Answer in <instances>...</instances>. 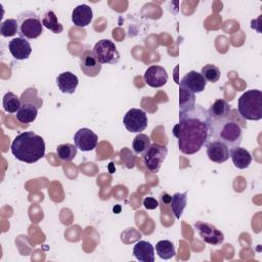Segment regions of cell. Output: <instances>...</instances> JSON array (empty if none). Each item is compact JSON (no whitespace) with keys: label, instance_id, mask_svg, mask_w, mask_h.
I'll return each mask as SVG.
<instances>
[{"label":"cell","instance_id":"6da1fadb","mask_svg":"<svg viewBox=\"0 0 262 262\" xmlns=\"http://www.w3.org/2000/svg\"><path fill=\"white\" fill-rule=\"evenodd\" d=\"M211 118L207 110L195 104L188 111L179 113V123L173 128V134L178 139V147L184 155H194L209 140Z\"/></svg>","mask_w":262,"mask_h":262},{"label":"cell","instance_id":"7a4b0ae2","mask_svg":"<svg viewBox=\"0 0 262 262\" xmlns=\"http://www.w3.org/2000/svg\"><path fill=\"white\" fill-rule=\"evenodd\" d=\"M244 128H247L245 120L238 115H233L231 110L226 118L211 119L208 141H220L228 148L238 146L243 140Z\"/></svg>","mask_w":262,"mask_h":262},{"label":"cell","instance_id":"3957f363","mask_svg":"<svg viewBox=\"0 0 262 262\" xmlns=\"http://www.w3.org/2000/svg\"><path fill=\"white\" fill-rule=\"evenodd\" d=\"M10 149L18 161L33 164L45 156V142L40 135L33 131H27L13 139Z\"/></svg>","mask_w":262,"mask_h":262},{"label":"cell","instance_id":"277c9868","mask_svg":"<svg viewBox=\"0 0 262 262\" xmlns=\"http://www.w3.org/2000/svg\"><path fill=\"white\" fill-rule=\"evenodd\" d=\"M238 115L244 120L258 121L262 119V92L251 89L242 94L237 104Z\"/></svg>","mask_w":262,"mask_h":262},{"label":"cell","instance_id":"5b68a950","mask_svg":"<svg viewBox=\"0 0 262 262\" xmlns=\"http://www.w3.org/2000/svg\"><path fill=\"white\" fill-rule=\"evenodd\" d=\"M18 35L25 39H36L43 32V25L40 16L33 11H25L17 15Z\"/></svg>","mask_w":262,"mask_h":262},{"label":"cell","instance_id":"8992f818","mask_svg":"<svg viewBox=\"0 0 262 262\" xmlns=\"http://www.w3.org/2000/svg\"><path fill=\"white\" fill-rule=\"evenodd\" d=\"M92 53L100 64H115L120 60V53L115 43L108 39H101L95 43Z\"/></svg>","mask_w":262,"mask_h":262},{"label":"cell","instance_id":"52a82bcc","mask_svg":"<svg viewBox=\"0 0 262 262\" xmlns=\"http://www.w3.org/2000/svg\"><path fill=\"white\" fill-rule=\"evenodd\" d=\"M168 155V148L165 145L159 143H152L143 154V162L147 168L152 173H157L163 162Z\"/></svg>","mask_w":262,"mask_h":262},{"label":"cell","instance_id":"ba28073f","mask_svg":"<svg viewBox=\"0 0 262 262\" xmlns=\"http://www.w3.org/2000/svg\"><path fill=\"white\" fill-rule=\"evenodd\" d=\"M123 124L129 132L140 133L147 127V116L140 108H131L125 114Z\"/></svg>","mask_w":262,"mask_h":262},{"label":"cell","instance_id":"9c48e42d","mask_svg":"<svg viewBox=\"0 0 262 262\" xmlns=\"http://www.w3.org/2000/svg\"><path fill=\"white\" fill-rule=\"evenodd\" d=\"M194 228L198 230L201 238L209 245L219 246L224 241V234L211 223L196 221L194 223Z\"/></svg>","mask_w":262,"mask_h":262},{"label":"cell","instance_id":"30bf717a","mask_svg":"<svg viewBox=\"0 0 262 262\" xmlns=\"http://www.w3.org/2000/svg\"><path fill=\"white\" fill-rule=\"evenodd\" d=\"M74 142L82 151H90L96 147L98 137L92 130L88 128H81L75 133Z\"/></svg>","mask_w":262,"mask_h":262},{"label":"cell","instance_id":"8fae6325","mask_svg":"<svg viewBox=\"0 0 262 262\" xmlns=\"http://www.w3.org/2000/svg\"><path fill=\"white\" fill-rule=\"evenodd\" d=\"M207 81L201 73L196 71L188 72L180 81V88H183L193 94L201 93L205 90Z\"/></svg>","mask_w":262,"mask_h":262},{"label":"cell","instance_id":"7c38bea8","mask_svg":"<svg viewBox=\"0 0 262 262\" xmlns=\"http://www.w3.org/2000/svg\"><path fill=\"white\" fill-rule=\"evenodd\" d=\"M143 79L148 86L152 88H160L167 83L168 74L163 67L155 64L147 68L143 75Z\"/></svg>","mask_w":262,"mask_h":262},{"label":"cell","instance_id":"4fadbf2b","mask_svg":"<svg viewBox=\"0 0 262 262\" xmlns=\"http://www.w3.org/2000/svg\"><path fill=\"white\" fill-rule=\"evenodd\" d=\"M80 68L87 77H96L101 71V64L96 60L91 50H84L80 55Z\"/></svg>","mask_w":262,"mask_h":262},{"label":"cell","instance_id":"5bb4252c","mask_svg":"<svg viewBox=\"0 0 262 262\" xmlns=\"http://www.w3.org/2000/svg\"><path fill=\"white\" fill-rule=\"evenodd\" d=\"M8 49L11 55L17 60L27 59L32 53V47L30 42L21 37L13 38L12 40H10L8 43Z\"/></svg>","mask_w":262,"mask_h":262},{"label":"cell","instance_id":"9a60e30c","mask_svg":"<svg viewBox=\"0 0 262 262\" xmlns=\"http://www.w3.org/2000/svg\"><path fill=\"white\" fill-rule=\"evenodd\" d=\"M207 156L214 163H224L229 159V148L226 144L220 141H208L207 144Z\"/></svg>","mask_w":262,"mask_h":262},{"label":"cell","instance_id":"2e32d148","mask_svg":"<svg viewBox=\"0 0 262 262\" xmlns=\"http://www.w3.org/2000/svg\"><path fill=\"white\" fill-rule=\"evenodd\" d=\"M93 12L90 6L86 4L78 5L72 12V21L76 27L84 28L92 21Z\"/></svg>","mask_w":262,"mask_h":262},{"label":"cell","instance_id":"e0dca14e","mask_svg":"<svg viewBox=\"0 0 262 262\" xmlns=\"http://www.w3.org/2000/svg\"><path fill=\"white\" fill-rule=\"evenodd\" d=\"M78 83V77L71 72H63L56 78V84L62 93L73 94L76 91Z\"/></svg>","mask_w":262,"mask_h":262},{"label":"cell","instance_id":"ac0fdd59","mask_svg":"<svg viewBox=\"0 0 262 262\" xmlns=\"http://www.w3.org/2000/svg\"><path fill=\"white\" fill-rule=\"evenodd\" d=\"M134 257L141 262H154L155 261V249L154 246L146 241H139L133 248Z\"/></svg>","mask_w":262,"mask_h":262},{"label":"cell","instance_id":"d6986e66","mask_svg":"<svg viewBox=\"0 0 262 262\" xmlns=\"http://www.w3.org/2000/svg\"><path fill=\"white\" fill-rule=\"evenodd\" d=\"M229 157L231 158L234 167L237 169H246L252 162L251 154L247 149L239 146L229 148Z\"/></svg>","mask_w":262,"mask_h":262},{"label":"cell","instance_id":"ffe728a7","mask_svg":"<svg viewBox=\"0 0 262 262\" xmlns=\"http://www.w3.org/2000/svg\"><path fill=\"white\" fill-rule=\"evenodd\" d=\"M38 110L39 108L32 103H21L19 110L16 112V119L24 124L32 123L37 118Z\"/></svg>","mask_w":262,"mask_h":262},{"label":"cell","instance_id":"44dd1931","mask_svg":"<svg viewBox=\"0 0 262 262\" xmlns=\"http://www.w3.org/2000/svg\"><path fill=\"white\" fill-rule=\"evenodd\" d=\"M207 112L211 119H222L229 116L231 107L224 99H217Z\"/></svg>","mask_w":262,"mask_h":262},{"label":"cell","instance_id":"7402d4cb","mask_svg":"<svg viewBox=\"0 0 262 262\" xmlns=\"http://www.w3.org/2000/svg\"><path fill=\"white\" fill-rule=\"evenodd\" d=\"M186 203H187V191H184L183 193L175 192L171 196L170 206L174 216L177 219H180V217L182 216V213L186 207Z\"/></svg>","mask_w":262,"mask_h":262},{"label":"cell","instance_id":"603a6c76","mask_svg":"<svg viewBox=\"0 0 262 262\" xmlns=\"http://www.w3.org/2000/svg\"><path fill=\"white\" fill-rule=\"evenodd\" d=\"M42 25L54 34H60L63 30L62 25L58 21L56 14L52 10L46 11L42 16Z\"/></svg>","mask_w":262,"mask_h":262},{"label":"cell","instance_id":"cb8c5ba5","mask_svg":"<svg viewBox=\"0 0 262 262\" xmlns=\"http://www.w3.org/2000/svg\"><path fill=\"white\" fill-rule=\"evenodd\" d=\"M2 104H3V108L5 112H7L9 114H13L19 110V107L21 105V101H20V98L16 94L9 91V92L5 93V95L3 96Z\"/></svg>","mask_w":262,"mask_h":262},{"label":"cell","instance_id":"d4e9b609","mask_svg":"<svg viewBox=\"0 0 262 262\" xmlns=\"http://www.w3.org/2000/svg\"><path fill=\"white\" fill-rule=\"evenodd\" d=\"M156 252L159 255V257L164 260L171 259L176 254L173 243L168 239H163L158 242L156 245Z\"/></svg>","mask_w":262,"mask_h":262},{"label":"cell","instance_id":"484cf974","mask_svg":"<svg viewBox=\"0 0 262 262\" xmlns=\"http://www.w3.org/2000/svg\"><path fill=\"white\" fill-rule=\"evenodd\" d=\"M78 147L71 143H63L59 144L56 147V155L57 157L63 162H71L77 156Z\"/></svg>","mask_w":262,"mask_h":262},{"label":"cell","instance_id":"4316f807","mask_svg":"<svg viewBox=\"0 0 262 262\" xmlns=\"http://www.w3.org/2000/svg\"><path fill=\"white\" fill-rule=\"evenodd\" d=\"M195 105V97L194 94L183 89L180 88L179 89V107H180V112L183 111H188L190 108H192Z\"/></svg>","mask_w":262,"mask_h":262},{"label":"cell","instance_id":"83f0119b","mask_svg":"<svg viewBox=\"0 0 262 262\" xmlns=\"http://www.w3.org/2000/svg\"><path fill=\"white\" fill-rule=\"evenodd\" d=\"M150 145V139L147 135L139 133L135 136L132 142L133 151L136 155H143Z\"/></svg>","mask_w":262,"mask_h":262},{"label":"cell","instance_id":"f1b7e54d","mask_svg":"<svg viewBox=\"0 0 262 262\" xmlns=\"http://www.w3.org/2000/svg\"><path fill=\"white\" fill-rule=\"evenodd\" d=\"M0 34L3 37H12L18 34V23L14 18H7L0 25Z\"/></svg>","mask_w":262,"mask_h":262},{"label":"cell","instance_id":"f546056e","mask_svg":"<svg viewBox=\"0 0 262 262\" xmlns=\"http://www.w3.org/2000/svg\"><path fill=\"white\" fill-rule=\"evenodd\" d=\"M201 74L205 78L206 81L211 82V83L218 82V80L220 79V75H221L218 67H216L213 63H208L205 67H203Z\"/></svg>","mask_w":262,"mask_h":262},{"label":"cell","instance_id":"4dcf8cb0","mask_svg":"<svg viewBox=\"0 0 262 262\" xmlns=\"http://www.w3.org/2000/svg\"><path fill=\"white\" fill-rule=\"evenodd\" d=\"M21 103H32L36 105L38 108H40L43 104L42 98H40L37 95V89L36 88H28L20 96Z\"/></svg>","mask_w":262,"mask_h":262},{"label":"cell","instance_id":"1f68e13d","mask_svg":"<svg viewBox=\"0 0 262 262\" xmlns=\"http://www.w3.org/2000/svg\"><path fill=\"white\" fill-rule=\"evenodd\" d=\"M143 206L147 210H154V209L159 207V202L155 198L147 196L143 200Z\"/></svg>","mask_w":262,"mask_h":262}]
</instances>
